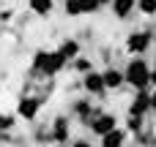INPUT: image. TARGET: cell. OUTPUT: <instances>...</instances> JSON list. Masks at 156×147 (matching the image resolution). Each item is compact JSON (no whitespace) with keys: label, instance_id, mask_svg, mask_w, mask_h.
Returning a JSON list of instances; mask_svg holds the SVG:
<instances>
[{"label":"cell","instance_id":"cell-6","mask_svg":"<svg viewBox=\"0 0 156 147\" xmlns=\"http://www.w3.org/2000/svg\"><path fill=\"white\" fill-rule=\"evenodd\" d=\"M82 90L88 93V95H104L107 93V87H104V76L99 74V71H88V74H82Z\"/></svg>","mask_w":156,"mask_h":147},{"label":"cell","instance_id":"cell-19","mask_svg":"<svg viewBox=\"0 0 156 147\" xmlns=\"http://www.w3.org/2000/svg\"><path fill=\"white\" fill-rule=\"evenodd\" d=\"M14 125H16V115H0V131L8 134Z\"/></svg>","mask_w":156,"mask_h":147},{"label":"cell","instance_id":"cell-2","mask_svg":"<svg viewBox=\"0 0 156 147\" xmlns=\"http://www.w3.org/2000/svg\"><path fill=\"white\" fill-rule=\"evenodd\" d=\"M123 82L132 85L134 90H145L151 85V65L143 60V57H132L126 71H123Z\"/></svg>","mask_w":156,"mask_h":147},{"label":"cell","instance_id":"cell-5","mask_svg":"<svg viewBox=\"0 0 156 147\" xmlns=\"http://www.w3.org/2000/svg\"><path fill=\"white\" fill-rule=\"evenodd\" d=\"M88 128H90V134H96V136H104L107 131L118 128V117H115V115H110V112H96V115L90 117Z\"/></svg>","mask_w":156,"mask_h":147},{"label":"cell","instance_id":"cell-22","mask_svg":"<svg viewBox=\"0 0 156 147\" xmlns=\"http://www.w3.org/2000/svg\"><path fill=\"white\" fill-rule=\"evenodd\" d=\"M151 85L156 87V68H151Z\"/></svg>","mask_w":156,"mask_h":147},{"label":"cell","instance_id":"cell-13","mask_svg":"<svg viewBox=\"0 0 156 147\" xmlns=\"http://www.w3.org/2000/svg\"><path fill=\"white\" fill-rule=\"evenodd\" d=\"M58 52L63 55V60H66V63H71V60L80 55V41H74V38H66V41L58 46Z\"/></svg>","mask_w":156,"mask_h":147},{"label":"cell","instance_id":"cell-3","mask_svg":"<svg viewBox=\"0 0 156 147\" xmlns=\"http://www.w3.org/2000/svg\"><path fill=\"white\" fill-rule=\"evenodd\" d=\"M154 44V33L151 30H134L126 35V52L129 55H145Z\"/></svg>","mask_w":156,"mask_h":147},{"label":"cell","instance_id":"cell-20","mask_svg":"<svg viewBox=\"0 0 156 147\" xmlns=\"http://www.w3.org/2000/svg\"><path fill=\"white\" fill-rule=\"evenodd\" d=\"M71 147H93L88 139H77V142H71Z\"/></svg>","mask_w":156,"mask_h":147},{"label":"cell","instance_id":"cell-16","mask_svg":"<svg viewBox=\"0 0 156 147\" xmlns=\"http://www.w3.org/2000/svg\"><path fill=\"white\" fill-rule=\"evenodd\" d=\"M137 11L145 16H156V0H137Z\"/></svg>","mask_w":156,"mask_h":147},{"label":"cell","instance_id":"cell-9","mask_svg":"<svg viewBox=\"0 0 156 147\" xmlns=\"http://www.w3.org/2000/svg\"><path fill=\"white\" fill-rule=\"evenodd\" d=\"M71 115H74V117H80V120L88 125V123H90V117L96 115V109H93V104H90L88 98H77V101L71 104Z\"/></svg>","mask_w":156,"mask_h":147},{"label":"cell","instance_id":"cell-17","mask_svg":"<svg viewBox=\"0 0 156 147\" xmlns=\"http://www.w3.org/2000/svg\"><path fill=\"white\" fill-rule=\"evenodd\" d=\"M71 63H74V68H77V71H80V74H88V71H90V68H93V63H90V60H88V57H80V55H77V57H74V60H71Z\"/></svg>","mask_w":156,"mask_h":147},{"label":"cell","instance_id":"cell-11","mask_svg":"<svg viewBox=\"0 0 156 147\" xmlns=\"http://www.w3.org/2000/svg\"><path fill=\"white\" fill-rule=\"evenodd\" d=\"M99 139H101V147H123L126 145V131L112 128V131H107V134L99 136Z\"/></svg>","mask_w":156,"mask_h":147},{"label":"cell","instance_id":"cell-7","mask_svg":"<svg viewBox=\"0 0 156 147\" xmlns=\"http://www.w3.org/2000/svg\"><path fill=\"white\" fill-rule=\"evenodd\" d=\"M47 134H49V142L52 145H66L69 142V117H63V115L55 117Z\"/></svg>","mask_w":156,"mask_h":147},{"label":"cell","instance_id":"cell-4","mask_svg":"<svg viewBox=\"0 0 156 147\" xmlns=\"http://www.w3.org/2000/svg\"><path fill=\"white\" fill-rule=\"evenodd\" d=\"M41 104H44L41 95H22L16 101V117H22L25 123H33L41 112Z\"/></svg>","mask_w":156,"mask_h":147},{"label":"cell","instance_id":"cell-18","mask_svg":"<svg viewBox=\"0 0 156 147\" xmlns=\"http://www.w3.org/2000/svg\"><path fill=\"white\" fill-rule=\"evenodd\" d=\"M126 128H129L132 134H140V131H143V117H137V115H129V120H126Z\"/></svg>","mask_w":156,"mask_h":147},{"label":"cell","instance_id":"cell-23","mask_svg":"<svg viewBox=\"0 0 156 147\" xmlns=\"http://www.w3.org/2000/svg\"><path fill=\"white\" fill-rule=\"evenodd\" d=\"M96 3H99V8H107L110 5V0H96Z\"/></svg>","mask_w":156,"mask_h":147},{"label":"cell","instance_id":"cell-15","mask_svg":"<svg viewBox=\"0 0 156 147\" xmlns=\"http://www.w3.org/2000/svg\"><path fill=\"white\" fill-rule=\"evenodd\" d=\"M63 11H66V16H85L82 0H63Z\"/></svg>","mask_w":156,"mask_h":147},{"label":"cell","instance_id":"cell-12","mask_svg":"<svg viewBox=\"0 0 156 147\" xmlns=\"http://www.w3.org/2000/svg\"><path fill=\"white\" fill-rule=\"evenodd\" d=\"M101 76H104V87L107 90H118V87L126 85L123 82V71H118V68H107V71H101Z\"/></svg>","mask_w":156,"mask_h":147},{"label":"cell","instance_id":"cell-21","mask_svg":"<svg viewBox=\"0 0 156 147\" xmlns=\"http://www.w3.org/2000/svg\"><path fill=\"white\" fill-rule=\"evenodd\" d=\"M148 98H151V112H156V87H154V93H148Z\"/></svg>","mask_w":156,"mask_h":147},{"label":"cell","instance_id":"cell-14","mask_svg":"<svg viewBox=\"0 0 156 147\" xmlns=\"http://www.w3.org/2000/svg\"><path fill=\"white\" fill-rule=\"evenodd\" d=\"M27 8L36 16H49L52 8H55V0H27Z\"/></svg>","mask_w":156,"mask_h":147},{"label":"cell","instance_id":"cell-10","mask_svg":"<svg viewBox=\"0 0 156 147\" xmlns=\"http://www.w3.org/2000/svg\"><path fill=\"white\" fill-rule=\"evenodd\" d=\"M110 8H112V14H115L118 19H126V16L134 14L137 0H110Z\"/></svg>","mask_w":156,"mask_h":147},{"label":"cell","instance_id":"cell-8","mask_svg":"<svg viewBox=\"0 0 156 147\" xmlns=\"http://www.w3.org/2000/svg\"><path fill=\"white\" fill-rule=\"evenodd\" d=\"M148 112H151V98H148V93H145V90H137L134 101L129 104V115H137V117H145Z\"/></svg>","mask_w":156,"mask_h":147},{"label":"cell","instance_id":"cell-1","mask_svg":"<svg viewBox=\"0 0 156 147\" xmlns=\"http://www.w3.org/2000/svg\"><path fill=\"white\" fill-rule=\"evenodd\" d=\"M69 63L63 60V55L58 49H38L30 60V74L33 76H41V79H52L58 76Z\"/></svg>","mask_w":156,"mask_h":147}]
</instances>
